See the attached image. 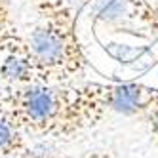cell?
Here are the masks:
<instances>
[{"mask_svg": "<svg viewBox=\"0 0 158 158\" xmlns=\"http://www.w3.org/2000/svg\"><path fill=\"white\" fill-rule=\"evenodd\" d=\"M109 114L95 82L27 84L0 92V118L27 137L74 139Z\"/></svg>", "mask_w": 158, "mask_h": 158, "instance_id": "1", "label": "cell"}, {"mask_svg": "<svg viewBox=\"0 0 158 158\" xmlns=\"http://www.w3.org/2000/svg\"><path fill=\"white\" fill-rule=\"evenodd\" d=\"M0 84L2 89L36 84L27 32L17 25L12 0H0Z\"/></svg>", "mask_w": 158, "mask_h": 158, "instance_id": "2", "label": "cell"}, {"mask_svg": "<svg viewBox=\"0 0 158 158\" xmlns=\"http://www.w3.org/2000/svg\"><path fill=\"white\" fill-rule=\"evenodd\" d=\"M103 105L109 112L124 116H139L149 110L151 103L158 95V89L141 82H95Z\"/></svg>", "mask_w": 158, "mask_h": 158, "instance_id": "3", "label": "cell"}, {"mask_svg": "<svg viewBox=\"0 0 158 158\" xmlns=\"http://www.w3.org/2000/svg\"><path fill=\"white\" fill-rule=\"evenodd\" d=\"M29 2L36 15V29L69 38H78V14L73 10L69 0H29Z\"/></svg>", "mask_w": 158, "mask_h": 158, "instance_id": "4", "label": "cell"}, {"mask_svg": "<svg viewBox=\"0 0 158 158\" xmlns=\"http://www.w3.org/2000/svg\"><path fill=\"white\" fill-rule=\"evenodd\" d=\"M29 149L27 135L21 133L17 128H14L10 122L0 118V156L17 154Z\"/></svg>", "mask_w": 158, "mask_h": 158, "instance_id": "5", "label": "cell"}, {"mask_svg": "<svg viewBox=\"0 0 158 158\" xmlns=\"http://www.w3.org/2000/svg\"><path fill=\"white\" fill-rule=\"evenodd\" d=\"M143 120L147 122V126H149L151 133H152V137L158 141V95L154 97V101L151 103L149 110L143 114Z\"/></svg>", "mask_w": 158, "mask_h": 158, "instance_id": "6", "label": "cell"}, {"mask_svg": "<svg viewBox=\"0 0 158 158\" xmlns=\"http://www.w3.org/2000/svg\"><path fill=\"white\" fill-rule=\"evenodd\" d=\"M92 2H95V0H69V4L73 6V10L78 14L80 10L84 8V6H88V4H92Z\"/></svg>", "mask_w": 158, "mask_h": 158, "instance_id": "7", "label": "cell"}]
</instances>
